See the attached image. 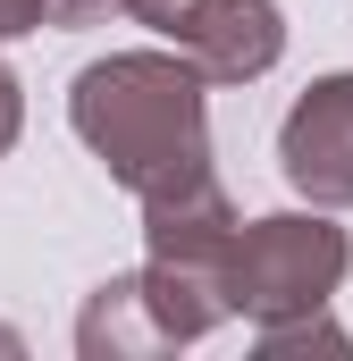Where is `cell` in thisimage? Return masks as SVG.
<instances>
[{
	"mask_svg": "<svg viewBox=\"0 0 353 361\" xmlns=\"http://www.w3.org/2000/svg\"><path fill=\"white\" fill-rule=\"evenodd\" d=\"M68 118L101 152V169L160 202L185 185L210 177V118H202V76L193 59L176 51H118V59H92L76 92H68Z\"/></svg>",
	"mask_w": 353,
	"mask_h": 361,
	"instance_id": "6da1fadb",
	"label": "cell"
},
{
	"mask_svg": "<svg viewBox=\"0 0 353 361\" xmlns=\"http://www.w3.org/2000/svg\"><path fill=\"white\" fill-rule=\"evenodd\" d=\"M345 261H353V244L328 219H253L219 252V302L261 319V328H277V319L320 311L345 286Z\"/></svg>",
	"mask_w": 353,
	"mask_h": 361,
	"instance_id": "7a4b0ae2",
	"label": "cell"
},
{
	"mask_svg": "<svg viewBox=\"0 0 353 361\" xmlns=\"http://www.w3.org/2000/svg\"><path fill=\"white\" fill-rule=\"evenodd\" d=\"M227 319L219 286L193 269H169V261H143L135 277H109L76 319V345L85 361H126V353H169V345H193Z\"/></svg>",
	"mask_w": 353,
	"mask_h": 361,
	"instance_id": "3957f363",
	"label": "cell"
},
{
	"mask_svg": "<svg viewBox=\"0 0 353 361\" xmlns=\"http://www.w3.org/2000/svg\"><path fill=\"white\" fill-rule=\"evenodd\" d=\"M126 17L176 42V59H193L202 85H253L286 51V25L269 0H126Z\"/></svg>",
	"mask_w": 353,
	"mask_h": 361,
	"instance_id": "277c9868",
	"label": "cell"
},
{
	"mask_svg": "<svg viewBox=\"0 0 353 361\" xmlns=\"http://www.w3.org/2000/svg\"><path fill=\"white\" fill-rule=\"evenodd\" d=\"M277 169L320 210L353 202V76H320L277 126Z\"/></svg>",
	"mask_w": 353,
	"mask_h": 361,
	"instance_id": "5b68a950",
	"label": "cell"
},
{
	"mask_svg": "<svg viewBox=\"0 0 353 361\" xmlns=\"http://www.w3.org/2000/svg\"><path fill=\"white\" fill-rule=\"evenodd\" d=\"M109 8H126V0H42V25H101Z\"/></svg>",
	"mask_w": 353,
	"mask_h": 361,
	"instance_id": "8992f818",
	"label": "cell"
},
{
	"mask_svg": "<svg viewBox=\"0 0 353 361\" xmlns=\"http://www.w3.org/2000/svg\"><path fill=\"white\" fill-rule=\"evenodd\" d=\"M42 25V0H0V42L8 34H34Z\"/></svg>",
	"mask_w": 353,
	"mask_h": 361,
	"instance_id": "52a82bcc",
	"label": "cell"
},
{
	"mask_svg": "<svg viewBox=\"0 0 353 361\" xmlns=\"http://www.w3.org/2000/svg\"><path fill=\"white\" fill-rule=\"evenodd\" d=\"M17 118H25V101H17V76L0 68V152L17 143Z\"/></svg>",
	"mask_w": 353,
	"mask_h": 361,
	"instance_id": "ba28073f",
	"label": "cell"
}]
</instances>
